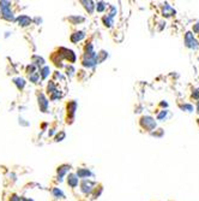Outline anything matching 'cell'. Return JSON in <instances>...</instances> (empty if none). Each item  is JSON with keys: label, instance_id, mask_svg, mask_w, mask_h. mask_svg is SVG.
I'll list each match as a JSON object with an SVG mask.
<instances>
[{"label": "cell", "instance_id": "cell-1", "mask_svg": "<svg viewBox=\"0 0 199 201\" xmlns=\"http://www.w3.org/2000/svg\"><path fill=\"white\" fill-rule=\"evenodd\" d=\"M140 125L143 129H147L148 131H152L156 128V122L150 116H144L140 118Z\"/></svg>", "mask_w": 199, "mask_h": 201}, {"label": "cell", "instance_id": "cell-2", "mask_svg": "<svg viewBox=\"0 0 199 201\" xmlns=\"http://www.w3.org/2000/svg\"><path fill=\"white\" fill-rule=\"evenodd\" d=\"M185 46L191 49H197L199 47V42L195 40L194 35L191 31H187L185 34Z\"/></svg>", "mask_w": 199, "mask_h": 201}, {"label": "cell", "instance_id": "cell-3", "mask_svg": "<svg viewBox=\"0 0 199 201\" xmlns=\"http://www.w3.org/2000/svg\"><path fill=\"white\" fill-rule=\"evenodd\" d=\"M10 1H0V9L3 12V17L7 21H13V15L10 11Z\"/></svg>", "mask_w": 199, "mask_h": 201}, {"label": "cell", "instance_id": "cell-4", "mask_svg": "<svg viewBox=\"0 0 199 201\" xmlns=\"http://www.w3.org/2000/svg\"><path fill=\"white\" fill-rule=\"evenodd\" d=\"M162 15H163L164 17H170V16L175 15V10L171 7L170 5L164 4V5L162 6Z\"/></svg>", "mask_w": 199, "mask_h": 201}, {"label": "cell", "instance_id": "cell-5", "mask_svg": "<svg viewBox=\"0 0 199 201\" xmlns=\"http://www.w3.org/2000/svg\"><path fill=\"white\" fill-rule=\"evenodd\" d=\"M38 105H40V108H41L43 112L47 111V107H48V101L47 99L45 98L43 94H40L38 95Z\"/></svg>", "mask_w": 199, "mask_h": 201}, {"label": "cell", "instance_id": "cell-6", "mask_svg": "<svg viewBox=\"0 0 199 201\" xmlns=\"http://www.w3.org/2000/svg\"><path fill=\"white\" fill-rule=\"evenodd\" d=\"M92 187H94V182L91 181H83L82 183V192L83 193H90L92 190Z\"/></svg>", "mask_w": 199, "mask_h": 201}, {"label": "cell", "instance_id": "cell-7", "mask_svg": "<svg viewBox=\"0 0 199 201\" xmlns=\"http://www.w3.org/2000/svg\"><path fill=\"white\" fill-rule=\"evenodd\" d=\"M17 21L19 23V26H22V27H26V26H29V24L31 23V19L28 16H19L17 18Z\"/></svg>", "mask_w": 199, "mask_h": 201}, {"label": "cell", "instance_id": "cell-8", "mask_svg": "<svg viewBox=\"0 0 199 201\" xmlns=\"http://www.w3.org/2000/svg\"><path fill=\"white\" fill-rule=\"evenodd\" d=\"M69 170H70V165H62V166L58 168V178H59V181L62 180V177L65 176V173L67 172Z\"/></svg>", "mask_w": 199, "mask_h": 201}, {"label": "cell", "instance_id": "cell-9", "mask_svg": "<svg viewBox=\"0 0 199 201\" xmlns=\"http://www.w3.org/2000/svg\"><path fill=\"white\" fill-rule=\"evenodd\" d=\"M67 183H69V185L72 187V188L77 187V185H78V177H77V175H73V173L69 175V177H67Z\"/></svg>", "mask_w": 199, "mask_h": 201}, {"label": "cell", "instance_id": "cell-10", "mask_svg": "<svg viewBox=\"0 0 199 201\" xmlns=\"http://www.w3.org/2000/svg\"><path fill=\"white\" fill-rule=\"evenodd\" d=\"M90 175H91V172L88 169H79L77 171V177H79V178H86Z\"/></svg>", "mask_w": 199, "mask_h": 201}, {"label": "cell", "instance_id": "cell-11", "mask_svg": "<svg viewBox=\"0 0 199 201\" xmlns=\"http://www.w3.org/2000/svg\"><path fill=\"white\" fill-rule=\"evenodd\" d=\"M83 37H84V33H83V31H78V33L72 34V36H71V41H72V42L81 41Z\"/></svg>", "mask_w": 199, "mask_h": 201}, {"label": "cell", "instance_id": "cell-12", "mask_svg": "<svg viewBox=\"0 0 199 201\" xmlns=\"http://www.w3.org/2000/svg\"><path fill=\"white\" fill-rule=\"evenodd\" d=\"M65 58L66 59H69V61L70 63H74L76 61V56H74V53L71 51V49H65Z\"/></svg>", "mask_w": 199, "mask_h": 201}, {"label": "cell", "instance_id": "cell-13", "mask_svg": "<svg viewBox=\"0 0 199 201\" xmlns=\"http://www.w3.org/2000/svg\"><path fill=\"white\" fill-rule=\"evenodd\" d=\"M82 4L84 5L85 10L89 12V14H92V11H94V7H95L94 3H92V1H82Z\"/></svg>", "mask_w": 199, "mask_h": 201}, {"label": "cell", "instance_id": "cell-14", "mask_svg": "<svg viewBox=\"0 0 199 201\" xmlns=\"http://www.w3.org/2000/svg\"><path fill=\"white\" fill-rule=\"evenodd\" d=\"M76 108H77V104H76L74 101H72V103H70V104L67 105V112H69V113H70L71 116H73V115H74Z\"/></svg>", "mask_w": 199, "mask_h": 201}, {"label": "cell", "instance_id": "cell-15", "mask_svg": "<svg viewBox=\"0 0 199 201\" xmlns=\"http://www.w3.org/2000/svg\"><path fill=\"white\" fill-rule=\"evenodd\" d=\"M180 108L183 110V111H186V112H193V111H194V107H193V105H191V104H183V105H180Z\"/></svg>", "mask_w": 199, "mask_h": 201}, {"label": "cell", "instance_id": "cell-16", "mask_svg": "<svg viewBox=\"0 0 199 201\" xmlns=\"http://www.w3.org/2000/svg\"><path fill=\"white\" fill-rule=\"evenodd\" d=\"M103 23H104V26H106V27H112V24H113V19H112L109 16H106V17H103Z\"/></svg>", "mask_w": 199, "mask_h": 201}, {"label": "cell", "instance_id": "cell-17", "mask_svg": "<svg viewBox=\"0 0 199 201\" xmlns=\"http://www.w3.org/2000/svg\"><path fill=\"white\" fill-rule=\"evenodd\" d=\"M167 115H168V111L167 110H163V111H161V113L157 115V119L158 120H162V119H164L167 117Z\"/></svg>", "mask_w": 199, "mask_h": 201}, {"label": "cell", "instance_id": "cell-18", "mask_svg": "<svg viewBox=\"0 0 199 201\" xmlns=\"http://www.w3.org/2000/svg\"><path fill=\"white\" fill-rule=\"evenodd\" d=\"M40 73H41L42 78H46V77L48 76V73H49V68H48V66H45L41 71H40Z\"/></svg>", "mask_w": 199, "mask_h": 201}, {"label": "cell", "instance_id": "cell-19", "mask_svg": "<svg viewBox=\"0 0 199 201\" xmlns=\"http://www.w3.org/2000/svg\"><path fill=\"white\" fill-rule=\"evenodd\" d=\"M15 83L17 84V87L19 88V89L25 86V82H24V80H23V78H16V80H15Z\"/></svg>", "mask_w": 199, "mask_h": 201}, {"label": "cell", "instance_id": "cell-20", "mask_svg": "<svg viewBox=\"0 0 199 201\" xmlns=\"http://www.w3.org/2000/svg\"><path fill=\"white\" fill-rule=\"evenodd\" d=\"M53 194H54L57 197H64V193L61 190H59L58 188H54V189H53Z\"/></svg>", "mask_w": 199, "mask_h": 201}, {"label": "cell", "instance_id": "cell-21", "mask_svg": "<svg viewBox=\"0 0 199 201\" xmlns=\"http://www.w3.org/2000/svg\"><path fill=\"white\" fill-rule=\"evenodd\" d=\"M96 9H97V11L102 12V11L106 9V3H103V1H100V3H97V5H96Z\"/></svg>", "mask_w": 199, "mask_h": 201}, {"label": "cell", "instance_id": "cell-22", "mask_svg": "<svg viewBox=\"0 0 199 201\" xmlns=\"http://www.w3.org/2000/svg\"><path fill=\"white\" fill-rule=\"evenodd\" d=\"M192 99H194V100H198V101H199V88H195V89H193V93H192Z\"/></svg>", "mask_w": 199, "mask_h": 201}, {"label": "cell", "instance_id": "cell-23", "mask_svg": "<svg viewBox=\"0 0 199 201\" xmlns=\"http://www.w3.org/2000/svg\"><path fill=\"white\" fill-rule=\"evenodd\" d=\"M34 60H35V64H37V65H43V64H45V60H43L42 58L34 57Z\"/></svg>", "mask_w": 199, "mask_h": 201}, {"label": "cell", "instance_id": "cell-24", "mask_svg": "<svg viewBox=\"0 0 199 201\" xmlns=\"http://www.w3.org/2000/svg\"><path fill=\"white\" fill-rule=\"evenodd\" d=\"M115 14H116V7H114V6H110V12H109V17L110 18H113L114 16H115Z\"/></svg>", "mask_w": 199, "mask_h": 201}, {"label": "cell", "instance_id": "cell-25", "mask_svg": "<svg viewBox=\"0 0 199 201\" xmlns=\"http://www.w3.org/2000/svg\"><path fill=\"white\" fill-rule=\"evenodd\" d=\"M65 139V133L64 131H61L57 137H55V141H62Z\"/></svg>", "mask_w": 199, "mask_h": 201}, {"label": "cell", "instance_id": "cell-26", "mask_svg": "<svg viewBox=\"0 0 199 201\" xmlns=\"http://www.w3.org/2000/svg\"><path fill=\"white\" fill-rule=\"evenodd\" d=\"M37 78H38V73L37 72H34V73L30 75V80L33 82H37Z\"/></svg>", "mask_w": 199, "mask_h": 201}, {"label": "cell", "instance_id": "cell-27", "mask_svg": "<svg viewBox=\"0 0 199 201\" xmlns=\"http://www.w3.org/2000/svg\"><path fill=\"white\" fill-rule=\"evenodd\" d=\"M34 70H35V65H29L28 69H26V71H28V73H34Z\"/></svg>", "mask_w": 199, "mask_h": 201}, {"label": "cell", "instance_id": "cell-28", "mask_svg": "<svg viewBox=\"0 0 199 201\" xmlns=\"http://www.w3.org/2000/svg\"><path fill=\"white\" fill-rule=\"evenodd\" d=\"M193 33H199V22L193 27Z\"/></svg>", "mask_w": 199, "mask_h": 201}, {"label": "cell", "instance_id": "cell-29", "mask_svg": "<svg viewBox=\"0 0 199 201\" xmlns=\"http://www.w3.org/2000/svg\"><path fill=\"white\" fill-rule=\"evenodd\" d=\"M10 201H21V199H19L17 195H12V197H11Z\"/></svg>", "mask_w": 199, "mask_h": 201}, {"label": "cell", "instance_id": "cell-30", "mask_svg": "<svg viewBox=\"0 0 199 201\" xmlns=\"http://www.w3.org/2000/svg\"><path fill=\"white\" fill-rule=\"evenodd\" d=\"M195 110H197V112H198V113H199V101L197 103V106H195Z\"/></svg>", "mask_w": 199, "mask_h": 201}]
</instances>
